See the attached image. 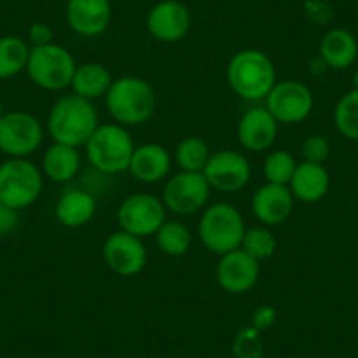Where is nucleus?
Segmentation results:
<instances>
[{"instance_id":"1","label":"nucleus","mask_w":358,"mask_h":358,"mask_svg":"<svg viewBox=\"0 0 358 358\" xmlns=\"http://www.w3.org/2000/svg\"><path fill=\"white\" fill-rule=\"evenodd\" d=\"M99 129L97 109L78 95L58 99L48 116V132L55 143L67 146H85Z\"/></svg>"},{"instance_id":"2","label":"nucleus","mask_w":358,"mask_h":358,"mask_svg":"<svg viewBox=\"0 0 358 358\" xmlns=\"http://www.w3.org/2000/svg\"><path fill=\"white\" fill-rule=\"evenodd\" d=\"M106 108L118 125H143L153 116L157 95L146 79L123 76L113 81L111 88L106 94Z\"/></svg>"},{"instance_id":"3","label":"nucleus","mask_w":358,"mask_h":358,"mask_svg":"<svg viewBox=\"0 0 358 358\" xmlns=\"http://www.w3.org/2000/svg\"><path fill=\"white\" fill-rule=\"evenodd\" d=\"M227 81L244 101H262L276 85L273 60L258 50H243L232 57L227 67Z\"/></svg>"},{"instance_id":"4","label":"nucleus","mask_w":358,"mask_h":358,"mask_svg":"<svg viewBox=\"0 0 358 358\" xmlns=\"http://www.w3.org/2000/svg\"><path fill=\"white\" fill-rule=\"evenodd\" d=\"M246 232L244 218L236 206L229 202H216L204 209L199 222V237L211 253L227 255L239 250Z\"/></svg>"},{"instance_id":"5","label":"nucleus","mask_w":358,"mask_h":358,"mask_svg":"<svg viewBox=\"0 0 358 358\" xmlns=\"http://www.w3.org/2000/svg\"><path fill=\"white\" fill-rule=\"evenodd\" d=\"M85 148L90 164L104 174H120L129 171L136 150L129 130L118 123L99 125Z\"/></svg>"},{"instance_id":"6","label":"nucleus","mask_w":358,"mask_h":358,"mask_svg":"<svg viewBox=\"0 0 358 358\" xmlns=\"http://www.w3.org/2000/svg\"><path fill=\"white\" fill-rule=\"evenodd\" d=\"M43 172L29 158H9L0 164V201L16 211L30 208L43 192Z\"/></svg>"},{"instance_id":"7","label":"nucleus","mask_w":358,"mask_h":358,"mask_svg":"<svg viewBox=\"0 0 358 358\" xmlns=\"http://www.w3.org/2000/svg\"><path fill=\"white\" fill-rule=\"evenodd\" d=\"M78 64L69 50L60 44L30 48L27 74L34 85L48 92H60L71 86Z\"/></svg>"},{"instance_id":"8","label":"nucleus","mask_w":358,"mask_h":358,"mask_svg":"<svg viewBox=\"0 0 358 358\" xmlns=\"http://www.w3.org/2000/svg\"><path fill=\"white\" fill-rule=\"evenodd\" d=\"M43 139V125L30 113L11 111L0 120V151L9 158L30 157L39 150Z\"/></svg>"},{"instance_id":"9","label":"nucleus","mask_w":358,"mask_h":358,"mask_svg":"<svg viewBox=\"0 0 358 358\" xmlns=\"http://www.w3.org/2000/svg\"><path fill=\"white\" fill-rule=\"evenodd\" d=\"M116 220L123 232L141 239L155 236L165 222L164 201L151 194H134L120 204Z\"/></svg>"},{"instance_id":"10","label":"nucleus","mask_w":358,"mask_h":358,"mask_svg":"<svg viewBox=\"0 0 358 358\" xmlns=\"http://www.w3.org/2000/svg\"><path fill=\"white\" fill-rule=\"evenodd\" d=\"M211 187L202 172L181 171L172 176L164 188V206L179 216L201 211L209 201Z\"/></svg>"},{"instance_id":"11","label":"nucleus","mask_w":358,"mask_h":358,"mask_svg":"<svg viewBox=\"0 0 358 358\" xmlns=\"http://www.w3.org/2000/svg\"><path fill=\"white\" fill-rule=\"evenodd\" d=\"M311 90L301 81L285 79L276 83L265 99V108L283 125H297L313 111Z\"/></svg>"},{"instance_id":"12","label":"nucleus","mask_w":358,"mask_h":358,"mask_svg":"<svg viewBox=\"0 0 358 358\" xmlns=\"http://www.w3.org/2000/svg\"><path fill=\"white\" fill-rule=\"evenodd\" d=\"M202 174L209 187L223 194H234L243 190L251 178L250 162L244 155L234 150H222L211 153Z\"/></svg>"},{"instance_id":"13","label":"nucleus","mask_w":358,"mask_h":358,"mask_svg":"<svg viewBox=\"0 0 358 358\" xmlns=\"http://www.w3.org/2000/svg\"><path fill=\"white\" fill-rule=\"evenodd\" d=\"M104 262L113 273L123 278H132L143 273L148 262V251L141 237L123 230L111 234L102 248Z\"/></svg>"},{"instance_id":"14","label":"nucleus","mask_w":358,"mask_h":358,"mask_svg":"<svg viewBox=\"0 0 358 358\" xmlns=\"http://www.w3.org/2000/svg\"><path fill=\"white\" fill-rule=\"evenodd\" d=\"M148 32L160 43H178L192 27V15L179 0H162L151 8L146 18Z\"/></svg>"},{"instance_id":"15","label":"nucleus","mask_w":358,"mask_h":358,"mask_svg":"<svg viewBox=\"0 0 358 358\" xmlns=\"http://www.w3.org/2000/svg\"><path fill=\"white\" fill-rule=\"evenodd\" d=\"M260 276V262L243 250H234L220 257L216 265L218 285L229 294H246L257 285Z\"/></svg>"},{"instance_id":"16","label":"nucleus","mask_w":358,"mask_h":358,"mask_svg":"<svg viewBox=\"0 0 358 358\" xmlns=\"http://www.w3.org/2000/svg\"><path fill=\"white\" fill-rule=\"evenodd\" d=\"M65 16L78 36H102L111 23V0H69Z\"/></svg>"},{"instance_id":"17","label":"nucleus","mask_w":358,"mask_h":358,"mask_svg":"<svg viewBox=\"0 0 358 358\" xmlns=\"http://www.w3.org/2000/svg\"><path fill=\"white\" fill-rule=\"evenodd\" d=\"M295 197L287 185L267 183L255 192L251 199V209L264 227L281 225L290 218L294 211Z\"/></svg>"},{"instance_id":"18","label":"nucleus","mask_w":358,"mask_h":358,"mask_svg":"<svg viewBox=\"0 0 358 358\" xmlns=\"http://www.w3.org/2000/svg\"><path fill=\"white\" fill-rule=\"evenodd\" d=\"M280 132V123L267 108H253L246 111L237 125L241 146L250 151H265L273 146Z\"/></svg>"},{"instance_id":"19","label":"nucleus","mask_w":358,"mask_h":358,"mask_svg":"<svg viewBox=\"0 0 358 358\" xmlns=\"http://www.w3.org/2000/svg\"><path fill=\"white\" fill-rule=\"evenodd\" d=\"M292 195L302 202L322 201L330 188L329 171L323 167V164H313V162H301L295 167L294 176L288 183Z\"/></svg>"},{"instance_id":"20","label":"nucleus","mask_w":358,"mask_h":358,"mask_svg":"<svg viewBox=\"0 0 358 358\" xmlns=\"http://www.w3.org/2000/svg\"><path fill=\"white\" fill-rule=\"evenodd\" d=\"M171 164L172 158L164 146L148 143L134 150L129 171L143 183H158L169 174Z\"/></svg>"},{"instance_id":"21","label":"nucleus","mask_w":358,"mask_h":358,"mask_svg":"<svg viewBox=\"0 0 358 358\" xmlns=\"http://www.w3.org/2000/svg\"><path fill=\"white\" fill-rule=\"evenodd\" d=\"M97 211V202L94 195L85 190H69L58 199L55 216L67 229H79L92 222Z\"/></svg>"},{"instance_id":"22","label":"nucleus","mask_w":358,"mask_h":358,"mask_svg":"<svg viewBox=\"0 0 358 358\" xmlns=\"http://www.w3.org/2000/svg\"><path fill=\"white\" fill-rule=\"evenodd\" d=\"M113 76L102 64L97 62H86L76 67L74 78H72L71 88L74 95L94 102L97 99L106 97L113 85Z\"/></svg>"},{"instance_id":"23","label":"nucleus","mask_w":358,"mask_h":358,"mask_svg":"<svg viewBox=\"0 0 358 358\" xmlns=\"http://www.w3.org/2000/svg\"><path fill=\"white\" fill-rule=\"evenodd\" d=\"M320 57L327 67L337 69V71L348 69L358 57L357 39L348 30H330L320 43Z\"/></svg>"},{"instance_id":"24","label":"nucleus","mask_w":358,"mask_h":358,"mask_svg":"<svg viewBox=\"0 0 358 358\" xmlns=\"http://www.w3.org/2000/svg\"><path fill=\"white\" fill-rule=\"evenodd\" d=\"M81 155L78 148L53 143L43 157V172L53 183H67L79 172Z\"/></svg>"},{"instance_id":"25","label":"nucleus","mask_w":358,"mask_h":358,"mask_svg":"<svg viewBox=\"0 0 358 358\" xmlns=\"http://www.w3.org/2000/svg\"><path fill=\"white\" fill-rule=\"evenodd\" d=\"M30 48L16 36L0 37V79H11L27 71Z\"/></svg>"},{"instance_id":"26","label":"nucleus","mask_w":358,"mask_h":358,"mask_svg":"<svg viewBox=\"0 0 358 358\" xmlns=\"http://www.w3.org/2000/svg\"><path fill=\"white\" fill-rule=\"evenodd\" d=\"M155 237H157V244L162 253L169 255V257H183V255H187L188 250L192 248V241H194L190 229L185 223L167 222V220L158 229Z\"/></svg>"},{"instance_id":"27","label":"nucleus","mask_w":358,"mask_h":358,"mask_svg":"<svg viewBox=\"0 0 358 358\" xmlns=\"http://www.w3.org/2000/svg\"><path fill=\"white\" fill-rule=\"evenodd\" d=\"M209 157H211V150H209L208 143L197 136L185 137L183 141H179L174 151V158L181 171L202 172L208 165Z\"/></svg>"},{"instance_id":"28","label":"nucleus","mask_w":358,"mask_h":358,"mask_svg":"<svg viewBox=\"0 0 358 358\" xmlns=\"http://www.w3.org/2000/svg\"><path fill=\"white\" fill-rule=\"evenodd\" d=\"M334 122L346 139L358 141V90L353 88L341 97L334 109Z\"/></svg>"},{"instance_id":"29","label":"nucleus","mask_w":358,"mask_h":358,"mask_svg":"<svg viewBox=\"0 0 358 358\" xmlns=\"http://www.w3.org/2000/svg\"><path fill=\"white\" fill-rule=\"evenodd\" d=\"M278 246V241L274 234L267 227H253L246 229L241 243V250L250 255L257 262L267 260L274 255Z\"/></svg>"},{"instance_id":"30","label":"nucleus","mask_w":358,"mask_h":358,"mask_svg":"<svg viewBox=\"0 0 358 358\" xmlns=\"http://www.w3.org/2000/svg\"><path fill=\"white\" fill-rule=\"evenodd\" d=\"M297 162L288 151L278 150L267 155L264 164V174L267 178V183L287 185L290 183L292 176H294Z\"/></svg>"},{"instance_id":"31","label":"nucleus","mask_w":358,"mask_h":358,"mask_svg":"<svg viewBox=\"0 0 358 358\" xmlns=\"http://www.w3.org/2000/svg\"><path fill=\"white\" fill-rule=\"evenodd\" d=\"M232 353L236 358H262L264 357V341L262 332L255 327H246L236 334L232 343Z\"/></svg>"},{"instance_id":"32","label":"nucleus","mask_w":358,"mask_h":358,"mask_svg":"<svg viewBox=\"0 0 358 358\" xmlns=\"http://www.w3.org/2000/svg\"><path fill=\"white\" fill-rule=\"evenodd\" d=\"M330 155V143L323 136H309L302 144V157L306 162L323 164Z\"/></svg>"},{"instance_id":"33","label":"nucleus","mask_w":358,"mask_h":358,"mask_svg":"<svg viewBox=\"0 0 358 358\" xmlns=\"http://www.w3.org/2000/svg\"><path fill=\"white\" fill-rule=\"evenodd\" d=\"M278 318V313L273 306H260V308L255 309L253 316H251V327H255L257 330L264 332V330L271 329L274 325Z\"/></svg>"},{"instance_id":"34","label":"nucleus","mask_w":358,"mask_h":358,"mask_svg":"<svg viewBox=\"0 0 358 358\" xmlns=\"http://www.w3.org/2000/svg\"><path fill=\"white\" fill-rule=\"evenodd\" d=\"M53 29L48 23H34L29 29V41L32 48L36 46H46V44L53 43Z\"/></svg>"},{"instance_id":"35","label":"nucleus","mask_w":358,"mask_h":358,"mask_svg":"<svg viewBox=\"0 0 358 358\" xmlns=\"http://www.w3.org/2000/svg\"><path fill=\"white\" fill-rule=\"evenodd\" d=\"M20 211L9 208L8 204L0 201V236H8V234H13L18 227V216Z\"/></svg>"},{"instance_id":"36","label":"nucleus","mask_w":358,"mask_h":358,"mask_svg":"<svg viewBox=\"0 0 358 358\" xmlns=\"http://www.w3.org/2000/svg\"><path fill=\"white\" fill-rule=\"evenodd\" d=\"M353 86L355 90H358V71L353 74Z\"/></svg>"},{"instance_id":"37","label":"nucleus","mask_w":358,"mask_h":358,"mask_svg":"<svg viewBox=\"0 0 358 358\" xmlns=\"http://www.w3.org/2000/svg\"><path fill=\"white\" fill-rule=\"evenodd\" d=\"M6 115V109H4V104L0 102V120H2V116Z\"/></svg>"}]
</instances>
